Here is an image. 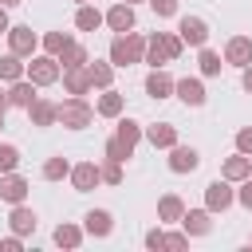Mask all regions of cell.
<instances>
[{"label": "cell", "mask_w": 252, "mask_h": 252, "mask_svg": "<svg viewBox=\"0 0 252 252\" xmlns=\"http://www.w3.org/2000/svg\"><path fill=\"white\" fill-rule=\"evenodd\" d=\"M106 59H110L114 67H134V63H142V59H146V35H138V32H118V35L110 39Z\"/></svg>", "instance_id": "1"}, {"label": "cell", "mask_w": 252, "mask_h": 252, "mask_svg": "<svg viewBox=\"0 0 252 252\" xmlns=\"http://www.w3.org/2000/svg\"><path fill=\"white\" fill-rule=\"evenodd\" d=\"M94 122V106L87 102V94H67L59 102V126L63 130H87Z\"/></svg>", "instance_id": "2"}, {"label": "cell", "mask_w": 252, "mask_h": 252, "mask_svg": "<svg viewBox=\"0 0 252 252\" xmlns=\"http://www.w3.org/2000/svg\"><path fill=\"white\" fill-rule=\"evenodd\" d=\"M28 79H32L35 87H51V83L63 79V63H59L55 55H47V51H35V55L28 59Z\"/></svg>", "instance_id": "3"}, {"label": "cell", "mask_w": 252, "mask_h": 252, "mask_svg": "<svg viewBox=\"0 0 252 252\" xmlns=\"http://www.w3.org/2000/svg\"><path fill=\"white\" fill-rule=\"evenodd\" d=\"M232 205H236L232 181H228V177H213V181L205 185V209H209V213H224V209H232Z\"/></svg>", "instance_id": "4"}, {"label": "cell", "mask_w": 252, "mask_h": 252, "mask_svg": "<svg viewBox=\"0 0 252 252\" xmlns=\"http://www.w3.org/2000/svg\"><path fill=\"white\" fill-rule=\"evenodd\" d=\"M4 39H8V51H16L20 59H32V55L39 51V35H35L28 24H12Z\"/></svg>", "instance_id": "5"}, {"label": "cell", "mask_w": 252, "mask_h": 252, "mask_svg": "<svg viewBox=\"0 0 252 252\" xmlns=\"http://www.w3.org/2000/svg\"><path fill=\"white\" fill-rule=\"evenodd\" d=\"M67 181H71V189H75V193H91V189H98V185H102V169H98V161H75Z\"/></svg>", "instance_id": "6"}, {"label": "cell", "mask_w": 252, "mask_h": 252, "mask_svg": "<svg viewBox=\"0 0 252 252\" xmlns=\"http://www.w3.org/2000/svg\"><path fill=\"white\" fill-rule=\"evenodd\" d=\"M177 35L185 39V47H205L209 43V20H201V16H177Z\"/></svg>", "instance_id": "7"}, {"label": "cell", "mask_w": 252, "mask_h": 252, "mask_svg": "<svg viewBox=\"0 0 252 252\" xmlns=\"http://www.w3.org/2000/svg\"><path fill=\"white\" fill-rule=\"evenodd\" d=\"M173 87H177V79H173L165 67H150V75H146V94H150L154 102L173 98Z\"/></svg>", "instance_id": "8"}, {"label": "cell", "mask_w": 252, "mask_h": 252, "mask_svg": "<svg viewBox=\"0 0 252 252\" xmlns=\"http://www.w3.org/2000/svg\"><path fill=\"white\" fill-rule=\"evenodd\" d=\"M28 122L35 126V130H47V126H59V102H51V98H35L32 106H28Z\"/></svg>", "instance_id": "9"}, {"label": "cell", "mask_w": 252, "mask_h": 252, "mask_svg": "<svg viewBox=\"0 0 252 252\" xmlns=\"http://www.w3.org/2000/svg\"><path fill=\"white\" fill-rule=\"evenodd\" d=\"M165 165H169V173H193L197 165H201V150L197 146H173L169 150V158H165Z\"/></svg>", "instance_id": "10"}, {"label": "cell", "mask_w": 252, "mask_h": 252, "mask_svg": "<svg viewBox=\"0 0 252 252\" xmlns=\"http://www.w3.org/2000/svg\"><path fill=\"white\" fill-rule=\"evenodd\" d=\"M28 189H32L28 177H20L16 169L12 173H0V201L4 205H24L28 201Z\"/></svg>", "instance_id": "11"}, {"label": "cell", "mask_w": 252, "mask_h": 252, "mask_svg": "<svg viewBox=\"0 0 252 252\" xmlns=\"http://www.w3.org/2000/svg\"><path fill=\"white\" fill-rule=\"evenodd\" d=\"M106 28L118 35V32H134L138 28V16H134V4H126V0H118V4H110L106 8Z\"/></svg>", "instance_id": "12"}, {"label": "cell", "mask_w": 252, "mask_h": 252, "mask_svg": "<svg viewBox=\"0 0 252 252\" xmlns=\"http://www.w3.org/2000/svg\"><path fill=\"white\" fill-rule=\"evenodd\" d=\"M224 63L244 71V67L252 63V35H228V43H224Z\"/></svg>", "instance_id": "13"}, {"label": "cell", "mask_w": 252, "mask_h": 252, "mask_svg": "<svg viewBox=\"0 0 252 252\" xmlns=\"http://www.w3.org/2000/svg\"><path fill=\"white\" fill-rule=\"evenodd\" d=\"M173 94H177L185 106H205V98H209V91H205V83H201L197 75H185V79H177Z\"/></svg>", "instance_id": "14"}, {"label": "cell", "mask_w": 252, "mask_h": 252, "mask_svg": "<svg viewBox=\"0 0 252 252\" xmlns=\"http://www.w3.org/2000/svg\"><path fill=\"white\" fill-rule=\"evenodd\" d=\"M39 98V87L24 75V79H16V83H8V106H16V110H28L32 102Z\"/></svg>", "instance_id": "15"}, {"label": "cell", "mask_w": 252, "mask_h": 252, "mask_svg": "<svg viewBox=\"0 0 252 252\" xmlns=\"http://www.w3.org/2000/svg\"><path fill=\"white\" fill-rule=\"evenodd\" d=\"M35 224H39V217H35V209L24 201V205H12V213H8V228L12 232H20V236H32L35 232Z\"/></svg>", "instance_id": "16"}, {"label": "cell", "mask_w": 252, "mask_h": 252, "mask_svg": "<svg viewBox=\"0 0 252 252\" xmlns=\"http://www.w3.org/2000/svg\"><path fill=\"white\" fill-rule=\"evenodd\" d=\"M146 142L154 150H173L177 146V126L173 122H150L146 126Z\"/></svg>", "instance_id": "17"}, {"label": "cell", "mask_w": 252, "mask_h": 252, "mask_svg": "<svg viewBox=\"0 0 252 252\" xmlns=\"http://www.w3.org/2000/svg\"><path fill=\"white\" fill-rule=\"evenodd\" d=\"M83 228H87V236H110L114 232V213L110 209H91L87 217H83Z\"/></svg>", "instance_id": "18"}, {"label": "cell", "mask_w": 252, "mask_h": 252, "mask_svg": "<svg viewBox=\"0 0 252 252\" xmlns=\"http://www.w3.org/2000/svg\"><path fill=\"white\" fill-rule=\"evenodd\" d=\"M51 240L59 244V248H67V252H75L83 240H87V228L83 224H75V220H63V224H55V232H51Z\"/></svg>", "instance_id": "19"}, {"label": "cell", "mask_w": 252, "mask_h": 252, "mask_svg": "<svg viewBox=\"0 0 252 252\" xmlns=\"http://www.w3.org/2000/svg\"><path fill=\"white\" fill-rule=\"evenodd\" d=\"M63 91H67V94H91V91H94L91 71H87V67H63Z\"/></svg>", "instance_id": "20"}, {"label": "cell", "mask_w": 252, "mask_h": 252, "mask_svg": "<svg viewBox=\"0 0 252 252\" xmlns=\"http://www.w3.org/2000/svg\"><path fill=\"white\" fill-rule=\"evenodd\" d=\"M181 217H185V201L177 193H161V201H158V224H181Z\"/></svg>", "instance_id": "21"}, {"label": "cell", "mask_w": 252, "mask_h": 252, "mask_svg": "<svg viewBox=\"0 0 252 252\" xmlns=\"http://www.w3.org/2000/svg\"><path fill=\"white\" fill-rule=\"evenodd\" d=\"M181 228H185L189 236H209V232H213V213H209V209H185Z\"/></svg>", "instance_id": "22"}, {"label": "cell", "mask_w": 252, "mask_h": 252, "mask_svg": "<svg viewBox=\"0 0 252 252\" xmlns=\"http://www.w3.org/2000/svg\"><path fill=\"white\" fill-rule=\"evenodd\" d=\"M220 177H228L232 185H236V181H244V177H252V158L236 150L232 158H224V165H220Z\"/></svg>", "instance_id": "23"}, {"label": "cell", "mask_w": 252, "mask_h": 252, "mask_svg": "<svg viewBox=\"0 0 252 252\" xmlns=\"http://www.w3.org/2000/svg\"><path fill=\"white\" fill-rule=\"evenodd\" d=\"M122 110H126V94H118L114 87H106L98 94V102H94V114H102V118H118Z\"/></svg>", "instance_id": "24"}, {"label": "cell", "mask_w": 252, "mask_h": 252, "mask_svg": "<svg viewBox=\"0 0 252 252\" xmlns=\"http://www.w3.org/2000/svg\"><path fill=\"white\" fill-rule=\"evenodd\" d=\"M102 24H106V12H98L94 4H79L75 8V28L79 32H98Z\"/></svg>", "instance_id": "25"}, {"label": "cell", "mask_w": 252, "mask_h": 252, "mask_svg": "<svg viewBox=\"0 0 252 252\" xmlns=\"http://www.w3.org/2000/svg\"><path fill=\"white\" fill-rule=\"evenodd\" d=\"M87 71H91V83H94V91H106V87H114V63L110 59H91L87 63Z\"/></svg>", "instance_id": "26"}, {"label": "cell", "mask_w": 252, "mask_h": 252, "mask_svg": "<svg viewBox=\"0 0 252 252\" xmlns=\"http://www.w3.org/2000/svg\"><path fill=\"white\" fill-rule=\"evenodd\" d=\"M142 63H150V67H165L169 63V51H165V35L161 32L146 35V59Z\"/></svg>", "instance_id": "27"}, {"label": "cell", "mask_w": 252, "mask_h": 252, "mask_svg": "<svg viewBox=\"0 0 252 252\" xmlns=\"http://www.w3.org/2000/svg\"><path fill=\"white\" fill-rule=\"evenodd\" d=\"M197 67H201L205 79H217L220 67H224V59H220V51H213V47L205 43V47H197Z\"/></svg>", "instance_id": "28"}, {"label": "cell", "mask_w": 252, "mask_h": 252, "mask_svg": "<svg viewBox=\"0 0 252 252\" xmlns=\"http://www.w3.org/2000/svg\"><path fill=\"white\" fill-rule=\"evenodd\" d=\"M114 134H118L126 146H134V150H138V142L146 138V126H142L138 118H122V114H118V126H114Z\"/></svg>", "instance_id": "29"}, {"label": "cell", "mask_w": 252, "mask_h": 252, "mask_svg": "<svg viewBox=\"0 0 252 252\" xmlns=\"http://www.w3.org/2000/svg\"><path fill=\"white\" fill-rule=\"evenodd\" d=\"M24 75H28V63H24L16 51L0 55V83H16V79H24Z\"/></svg>", "instance_id": "30"}, {"label": "cell", "mask_w": 252, "mask_h": 252, "mask_svg": "<svg viewBox=\"0 0 252 252\" xmlns=\"http://www.w3.org/2000/svg\"><path fill=\"white\" fill-rule=\"evenodd\" d=\"M55 59H59L63 67H87V63H91V51H87L79 39H71V43H67V47H63Z\"/></svg>", "instance_id": "31"}, {"label": "cell", "mask_w": 252, "mask_h": 252, "mask_svg": "<svg viewBox=\"0 0 252 252\" xmlns=\"http://www.w3.org/2000/svg\"><path fill=\"white\" fill-rule=\"evenodd\" d=\"M39 173H43V181H63V177H71V161H67L63 154H51Z\"/></svg>", "instance_id": "32"}, {"label": "cell", "mask_w": 252, "mask_h": 252, "mask_svg": "<svg viewBox=\"0 0 252 252\" xmlns=\"http://www.w3.org/2000/svg\"><path fill=\"white\" fill-rule=\"evenodd\" d=\"M67 43H71V32H43L39 35V51H47V55H59Z\"/></svg>", "instance_id": "33"}, {"label": "cell", "mask_w": 252, "mask_h": 252, "mask_svg": "<svg viewBox=\"0 0 252 252\" xmlns=\"http://www.w3.org/2000/svg\"><path fill=\"white\" fill-rule=\"evenodd\" d=\"M102 158H114V161H130V158H134V146H126L118 134H110V138H106V146H102Z\"/></svg>", "instance_id": "34"}, {"label": "cell", "mask_w": 252, "mask_h": 252, "mask_svg": "<svg viewBox=\"0 0 252 252\" xmlns=\"http://www.w3.org/2000/svg\"><path fill=\"white\" fill-rule=\"evenodd\" d=\"M122 165H126V161L102 158V161H98V169H102V185H122Z\"/></svg>", "instance_id": "35"}, {"label": "cell", "mask_w": 252, "mask_h": 252, "mask_svg": "<svg viewBox=\"0 0 252 252\" xmlns=\"http://www.w3.org/2000/svg\"><path fill=\"white\" fill-rule=\"evenodd\" d=\"M12 169H20V146L0 142V173H12Z\"/></svg>", "instance_id": "36"}, {"label": "cell", "mask_w": 252, "mask_h": 252, "mask_svg": "<svg viewBox=\"0 0 252 252\" xmlns=\"http://www.w3.org/2000/svg\"><path fill=\"white\" fill-rule=\"evenodd\" d=\"M142 244H146L150 252H165V232H161V224H154V228H146V236H142Z\"/></svg>", "instance_id": "37"}, {"label": "cell", "mask_w": 252, "mask_h": 252, "mask_svg": "<svg viewBox=\"0 0 252 252\" xmlns=\"http://www.w3.org/2000/svg\"><path fill=\"white\" fill-rule=\"evenodd\" d=\"M150 8H154V16H158V20H169V16H177V12H181V4H177V0H150Z\"/></svg>", "instance_id": "38"}, {"label": "cell", "mask_w": 252, "mask_h": 252, "mask_svg": "<svg viewBox=\"0 0 252 252\" xmlns=\"http://www.w3.org/2000/svg\"><path fill=\"white\" fill-rule=\"evenodd\" d=\"M165 248L169 252H185L189 248V232L181 228V232H165Z\"/></svg>", "instance_id": "39"}, {"label": "cell", "mask_w": 252, "mask_h": 252, "mask_svg": "<svg viewBox=\"0 0 252 252\" xmlns=\"http://www.w3.org/2000/svg\"><path fill=\"white\" fill-rule=\"evenodd\" d=\"M236 205H244V209H252V177H244V181H236Z\"/></svg>", "instance_id": "40"}, {"label": "cell", "mask_w": 252, "mask_h": 252, "mask_svg": "<svg viewBox=\"0 0 252 252\" xmlns=\"http://www.w3.org/2000/svg\"><path fill=\"white\" fill-rule=\"evenodd\" d=\"M236 150L252 158V126H240V130H236Z\"/></svg>", "instance_id": "41"}, {"label": "cell", "mask_w": 252, "mask_h": 252, "mask_svg": "<svg viewBox=\"0 0 252 252\" xmlns=\"http://www.w3.org/2000/svg\"><path fill=\"white\" fill-rule=\"evenodd\" d=\"M0 252H24V236H20V232L4 236V240H0Z\"/></svg>", "instance_id": "42"}, {"label": "cell", "mask_w": 252, "mask_h": 252, "mask_svg": "<svg viewBox=\"0 0 252 252\" xmlns=\"http://www.w3.org/2000/svg\"><path fill=\"white\" fill-rule=\"evenodd\" d=\"M240 87H244V91H248V94H252V63H248V67H244V71H240Z\"/></svg>", "instance_id": "43"}, {"label": "cell", "mask_w": 252, "mask_h": 252, "mask_svg": "<svg viewBox=\"0 0 252 252\" xmlns=\"http://www.w3.org/2000/svg\"><path fill=\"white\" fill-rule=\"evenodd\" d=\"M8 110H12V106H8V91H0V130H4V118H8Z\"/></svg>", "instance_id": "44"}, {"label": "cell", "mask_w": 252, "mask_h": 252, "mask_svg": "<svg viewBox=\"0 0 252 252\" xmlns=\"http://www.w3.org/2000/svg\"><path fill=\"white\" fill-rule=\"evenodd\" d=\"M8 28H12V20H8V8L0 4V35H8Z\"/></svg>", "instance_id": "45"}, {"label": "cell", "mask_w": 252, "mask_h": 252, "mask_svg": "<svg viewBox=\"0 0 252 252\" xmlns=\"http://www.w3.org/2000/svg\"><path fill=\"white\" fill-rule=\"evenodd\" d=\"M0 4H4V8H16V4H24V0H0Z\"/></svg>", "instance_id": "46"}, {"label": "cell", "mask_w": 252, "mask_h": 252, "mask_svg": "<svg viewBox=\"0 0 252 252\" xmlns=\"http://www.w3.org/2000/svg\"><path fill=\"white\" fill-rule=\"evenodd\" d=\"M126 4H150V0H126Z\"/></svg>", "instance_id": "47"}, {"label": "cell", "mask_w": 252, "mask_h": 252, "mask_svg": "<svg viewBox=\"0 0 252 252\" xmlns=\"http://www.w3.org/2000/svg\"><path fill=\"white\" fill-rule=\"evenodd\" d=\"M75 4H91V0H75Z\"/></svg>", "instance_id": "48"}, {"label": "cell", "mask_w": 252, "mask_h": 252, "mask_svg": "<svg viewBox=\"0 0 252 252\" xmlns=\"http://www.w3.org/2000/svg\"><path fill=\"white\" fill-rule=\"evenodd\" d=\"M248 248H252V240H248Z\"/></svg>", "instance_id": "49"}]
</instances>
